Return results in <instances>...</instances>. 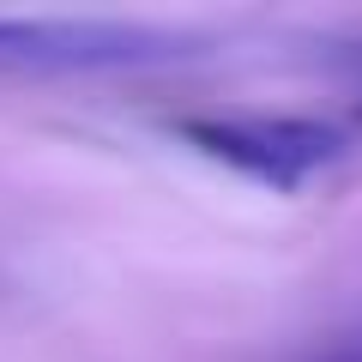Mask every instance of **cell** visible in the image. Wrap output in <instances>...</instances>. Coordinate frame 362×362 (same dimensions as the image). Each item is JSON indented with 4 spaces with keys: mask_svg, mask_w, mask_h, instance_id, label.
Masks as SVG:
<instances>
[{
    "mask_svg": "<svg viewBox=\"0 0 362 362\" xmlns=\"http://www.w3.org/2000/svg\"><path fill=\"white\" fill-rule=\"evenodd\" d=\"M187 30L139 18H0V73L6 78H66V73H139L181 61Z\"/></svg>",
    "mask_w": 362,
    "mask_h": 362,
    "instance_id": "obj_1",
    "label": "cell"
},
{
    "mask_svg": "<svg viewBox=\"0 0 362 362\" xmlns=\"http://www.w3.org/2000/svg\"><path fill=\"white\" fill-rule=\"evenodd\" d=\"M308 362H362V344H344V350H320V356H308Z\"/></svg>",
    "mask_w": 362,
    "mask_h": 362,
    "instance_id": "obj_3",
    "label": "cell"
},
{
    "mask_svg": "<svg viewBox=\"0 0 362 362\" xmlns=\"http://www.w3.org/2000/svg\"><path fill=\"white\" fill-rule=\"evenodd\" d=\"M175 139H187L199 157L259 181L272 194H296L302 181L350 157L344 133L308 115H181Z\"/></svg>",
    "mask_w": 362,
    "mask_h": 362,
    "instance_id": "obj_2",
    "label": "cell"
}]
</instances>
